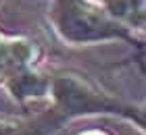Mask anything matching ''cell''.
Wrapping results in <instances>:
<instances>
[{"mask_svg": "<svg viewBox=\"0 0 146 135\" xmlns=\"http://www.w3.org/2000/svg\"><path fill=\"white\" fill-rule=\"evenodd\" d=\"M58 123L48 108L15 119L0 117V135H54Z\"/></svg>", "mask_w": 146, "mask_h": 135, "instance_id": "cell-4", "label": "cell"}, {"mask_svg": "<svg viewBox=\"0 0 146 135\" xmlns=\"http://www.w3.org/2000/svg\"><path fill=\"white\" fill-rule=\"evenodd\" d=\"M94 2H100V4H104V2H107V0H94Z\"/></svg>", "mask_w": 146, "mask_h": 135, "instance_id": "cell-6", "label": "cell"}, {"mask_svg": "<svg viewBox=\"0 0 146 135\" xmlns=\"http://www.w3.org/2000/svg\"><path fill=\"white\" fill-rule=\"evenodd\" d=\"M48 104L67 121V125L77 119L115 117L134 125L140 133L146 129L144 106L119 98L82 71L52 69Z\"/></svg>", "mask_w": 146, "mask_h": 135, "instance_id": "cell-1", "label": "cell"}, {"mask_svg": "<svg viewBox=\"0 0 146 135\" xmlns=\"http://www.w3.org/2000/svg\"><path fill=\"white\" fill-rule=\"evenodd\" d=\"M46 15L54 36L67 46L82 48L123 42L140 52L144 50V31L117 21L94 0H50Z\"/></svg>", "mask_w": 146, "mask_h": 135, "instance_id": "cell-2", "label": "cell"}, {"mask_svg": "<svg viewBox=\"0 0 146 135\" xmlns=\"http://www.w3.org/2000/svg\"><path fill=\"white\" fill-rule=\"evenodd\" d=\"M46 52L36 40L0 31V87L17 67L29 60H44Z\"/></svg>", "mask_w": 146, "mask_h": 135, "instance_id": "cell-3", "label": "cell"}, {"mask_svg": "<svg viewBox=\"0 0 146 135\" xmlns=\"http://www.w3.org/2000/svg\"><path fill=\"white\" fill-rule=\"evenodd\" d=\"M75 135H113L107 129H100V127H92V129H84V131H77Z\"/></svg>", "mask_w": 146, "mask_h": 135, "instance_id": "cell-5", "label": "cell"}]
</instances>
